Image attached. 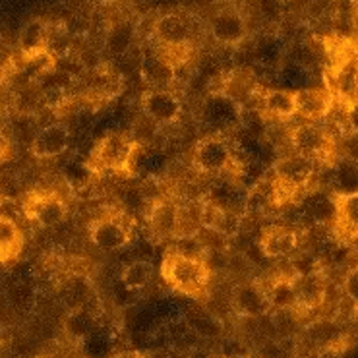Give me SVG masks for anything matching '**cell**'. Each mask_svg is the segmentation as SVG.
Listing matches in <instances>:
<instances>
[{
	"label": "cell",
	"instance_id": "1",
	"mask_svg": "<svg viewBox=\"0 0 358 358\" xmlns=\"http://www.w3.org/2000/svg\"><path fill=\"white\" fill-rule=\"evenodd\" d=\"M161 277L173 291L201 299L209 289L211 267L208 259L194 254H184L178 248H169L161 262Z\"/></svg>",
	"mask_w": 358,
	"mask_h": 358
},
{
	"label": "cell",
	"instance_id": "2",
	"mask_svg": "<svg viewBox=\"0 0 358 358\" xmlns=\"http://www.w3.org/2000/svg\"><path fill=\"white\" fill-rule=\"evenodd\" d=\"M140 143L130 132H108L92 151V167L101 173H128Z\"/></svg>",
	"mask_w": 358,
	"mask_h": 358
},
{
	"label": "cell",
	"instance_id": "3",
	"mask_svg": "<svg viewBox=\"0 0 358 358\" xmlns=\"http://www.w3.org/2000/svg\"><path fill=\"white\" fill-rule=\"evenodd\" d=\"M291 143L296 155L310 159L314 163L325 161L334 153V138L316 122L296 126L291 132Z\"/></svg>",
	"mask_w": 358,
	"mask_h": 358
},
{
	"label": "cell",
	"instance_id": "4",
	"mask_svg": "<svg viewBox=\"0 0 358 358\" xmlns=\"http://www.w3.org/2000/svg\"><path fill=\"white\" fill-rule=\"evenodd\" d=\"M192 165L203 175H221L233 165V150L221 136H208L196 143Z\"/></svg>",
	"mask_w": 358,
	"mask_h": 358
},
{
	"label": "cell",
	"instance_id": "5",
	"mask_svg": "<svg viewBox=\"0 0 358 358\" xmlns=\"http://www.w3.org/2000/svg\"><path fill=\"white\" fill-rule=\"evenodd\" d=\"M143 117L157 126L176 122L182 115V103L171 90H148L142 95Z\"/></svg>",
	"mask_w": 358,
	"mask_h": 358
},
{
	"label": "cell",
	"instance_id": "6",
	"mask_svg": "<svg viewBox=\"0 0 358 358\" xmlns=\"http://www.w3.org/2000/svg\"><path fill=\"white\" fill-rule=\"evenodd\" d=\"M90 238L93 246L99 248L101 252H118L130 244L132 231L118 217H103L92 225Z\"/></svg>",
	"mask_w": 358,
	"mask_h": 358
},
{
	"label": "cell",
	"instance_id": "7",
	"mask_svg": "<svg viewBox=\"0 0 358 358\" xmlns=\"http://www.w3.org/2000/svg\"><path fill=\"white\" fill-rule=\"evenodd\" d=\"M68 148H70V130L62 122L43 126L41 130L35 134L34 142H31L34 157L41 159V161L60 157L66 153Z\"/></svg>",
	"mask_w": 358,
	"mask_h": 358
},
{
	"label": "cell",
	"instance_id": "8",
	"mask_svg": "<svg viewBox=\"0 0 358 358\" xmlns=\"http://www.w3.org/2000/svg\"><path fill=\"white\" fill-rule=\"evenodd\" d=\"M234 312L242 317H262L271 310L267 289L258 283L236 285L231 296Z\"/></svg>",
	"mask_w": 358,
	"mask_h": 358
},
{
	"label": "cell",
	"instance_id": "9",
	"mask_svg": "<svg viewBox=\"0 0 358 358\" xmlns=\"http://www.w3.org/2000/svg\"><path fill=\"white\" fill-rule=\"evenodd\" d=\"M155 37L161 47L167 50H180L190 45L192 27L190 22L180 14H165L155 22Z\"/></svg>",
	"mask_w": 358,
	"mask_h": 358
},
{
	"label": "cell",
	"instance_id": "10",
	"mask_svg": "<svg viewBox=\"0 0 358 358\" xmlns=\"http://www.w3.org/2000/svg\"><path fill=\"white\" fill-rule=\"evenodd\" d=\"M209 29H211V37L219 45H227V47L238 45L246 37V34H248L246 20L242 17L241 12L231 8L217 12L213 20H211Z\"/></svg>",
	"mask_w": 358,
	"mask_h": 358
},
{
	"label": "cell",
	"instance_id": "11",
	"mask_svg": "<svg viewBox=\"0 0 358 358\" xmlns=\"http://www.w3.org/2000/svg\"><path fill=\"white\" fill-rule=\"evenodd\" d=\"M258 244L266 258H285L296 250L299 234L287 225H269L259 234Z\"/></svg>",
	"mask_w": 358,
	"mask_h": 358
},
{
	"label": "cell",
	"instance_id": "12",
	"mask_svg": "<svg viewBox=\"0 0 358 358\" xmlns=\"http://www.w3.org/2000/svg\"><path fill=\"white\" fill-rule=\"evenodd\" d=\"M27 215L29 219H34L39 227H57L66 219V203L60 200L59 196L55 194H37L31 198V201L27 203Z\"/></svg>",
	"mask_w": 358,
	"mask_h": 358
},
{
	"label": "cell",
	"instance_id": "13",
	"mask_svg": "<svg viewBox=\"0 0 358 358\" xmlns=\"http://www.w3.org/2000/svg\"><path fill=\"white\" fill-rule=\"evenodd\" d=\"M294 99H296V115L310 122H316L331 115L335 95L325 90H300L294 92Z\"/></svg>",
	"mask_w": 358,
	"mask_h": 358
},
{
	"label": "cell",
	"instance_id": "14",
	"mask_svg": "<svg viewBox=\"0 0 358 358\" xmlns=\"http://www.w3.org/2000/svg\"><path fill=\"white\" fill-rule=\"evenodd\" d=\"M314 169H316L314 161L300 157V155L294 153L292 157H285L281 161H277V165H275V178L285 182L287 186H291L292 190L299 192L314 176Z\"/></svg>",
	"mask_w": 358,
	"mask_h": 358
},
{
	"label": "cell",
	"instance_id": "15",
	"mask_svg": "<svg viewBox=\"0 0 358 358\" xmlns=\"http://www.w3.org/2000/svg\"><path fill=\"white\" fill-rule=\"evenodd\" d=\"M148 221L151 233L157 238H176L180 227V208L167 200H159L150 209Z\"/></svg>",
	"mask_w": 358,
	"mask_h": 358
},
{
	"label": "cell",
	"instance_id": "16",
	"mask_svg": "<svg viewBox=\"0 0 358 358\" xmlns=\"http://www.w3.org/2000/svg\"><path fill=\"white\" fill-rule=\"evenodd\" d=\"M294 291L299 308L312 310L320 306L325 299V281L320 271L310 275H294Z\"/></svg>",
	"mask_w": 358,
	"mask_h": 358
},
{
	"label": "cell",
	"instance_id": "17",
	"mask_svg": "<svg viewBox=\"0 0 358 358\" xmlns=\"http://www.w3.org/2000/svg\"><path fill=\"white\" fill-rule=\"evenodd\" d=\"M262 110L275 120H289L296 117V99L294 92L287 90H271L262 97Z\"/></svg>",
	"mask_w": 358,
	"mask_h": 358
},
{
	"label": "cell",
	"instance_id": "18",
	"mask_svg": "<svg viewBox=\"0 0 358 358\" xmlns=\"http://www.w3.org/2000/svg\"><path fill=\"white\" fill-rule=\"evenodd\" d=\"M24 246V234L14 219L0 213V264L16 259Z\"/></svg>",
	"mask_w": 358,
	"mask_h": 358
},
{
	"label": "cell",
	"instance_id": "19",
	"mask_svg": "<svg viewBox=\"0 0 358 358\" xmlns=\"http://www.w3.org/2000/svg\"><path fill=\"white\" fill-rule=\"evenodd\" d=\"M143 80L151 85V90H167L169 84H173L176 76V68L165 60L161 55H153L143 62Z\"/></svg>",
	"mask_w": 358,
	"mask_h": 358
},
{
	"label": "cell",
	"instance_id": "20",
	"mask_svg": "<svg viewBox=\"0 0 358 358\" xmlns=\"http://www.w3.org/2000/svg\"><path fill=\"white\" fill-rule=\"evenodd\" d=\"M266 289L271 310H277V312H292V310L299 308L292 277H279V279L271 281V285L266 287Z\"/></svg>",
	"mask_w": 358,
	"mask_h": 358
},
{
	"label": "cell",
	"instance_id": "21",
	"mask_svg": "<svg viewBox=\"0 0 358 358\" xmlns=\"http://www.w3.org/2000/svg\"><path fill=\"white\" fill-rule=\"evenodd\" d=\"M334 194L335 196H350L358 194V161L343 157L334 167Z\"/></svg>",
	"mask_w": 358,
	"mask_h": 358
},
{
	"label": "cell",
	"instance_id": "22",
	"mask_svg": "<svg viewBox=\"0 0 358 358\" xmlns=\"http://www.w3.org/2000/svg\"><path fill=\"white\" fill-rule=\"evenodd\" d=\"M241 105L231 95H215L206 105V120L217 126H229L238 118Z\"/></svg>",
	"mask_w": 358,
	"mask_h": 358
},
{
	"label": "cell",
	"instance_id": "23",
	"mask_svg": "<svg viewBox=\"0 0 358 358\" xmlns=\"http://www.w3.org/2000/svg\"><path fill=\"white\" fill-rule=\"evenodd\" d=\"M153 275H155V267L148 259H134L128 266L122 269V285H124L128 291H140L145 289L148 285L153 281Z\"/></svg>",
	"mask_w": 358,
	"mask_h": 358
},
{
	"label": "cell",
	"instance_id": "24",
	"mask_svg": "<svg viewBox=\"0 0 358 358\" xmlns=\"http://www.w3.org/2000/svg\"><path fill=\"white\" fill-rule=\"evenodd\" d=\"M357 82L358 60L349 59L347 62H343L341 66L337 68V72H335V93H337V97L345 101V103L352 101Z\"/></svg>",
	"mask_w": 358,
	"mask_h": 358
},
{
	"label": "cell",
	"instance_id": "25",
	"mask_svg": "<svg viewBox=\"0 0 358 358\" xmlns=\"http://www.w3.org/2000/svg\"><path fill=\"white\" fill-rule=\"evenodd\" d=\"M335 219L345 231L358 233V194L335 196Z\"/></svg>",
	"mask_w": 358,
	"mask_h": 358
},
{
	"label": "cell",
	"instance_id": "26",
	"mask_svg": "<svg viewBox=\"0 0 358 358\" xmlns=\"http://www.w3.org/2000/svg\"><path fill=\"white\" fill-rule=\"evenodd\" d=\"M45 39H47V27H45L41 20H34L22 29L20 47H22L25 55H35L37 50H41Z\"/></svg>",
	"mask_w": 358,
	"mask_h": 358
},
{
	"label": "cell",
	"instance_id": "27",
	"mask_svg": "<svg viewBox=\"0 0 358 358\" xmlns=\"http://www.w3.org/2000/svg\"><path fill=\"white\" fill-rule=\"evenodd\" d=\"M343 292H345V296L355 306H358V266L349 269L347 275H345V279H343Z\"/></svg>",
	"mask_w": 358,
	"mask_h": 358
},
{
	"label": "cell",
	"instance_id": "28",
	"mask_svg": "<svg viewBox=\"0 0 358 358\" xmlns=\"http://www.w3.org/2000/svg\"><path fill=\"white\" fill-rule=\"evenodd\" d=\"M72 317H74L78 324H74L72 320H68L66 329L70 334L74 335V337H85V335L90 334V327H92L90 317L85 316V314H82V312H76V314H72Z\"/></svg>",
	"mask_w": 358,
	"mask_h": 358
},
{
	"label": "cell",
	"instance_id": "29",
	"mask_svg": "<svg viewBox=\"0 0 358 358\" xmlns=\"http://www.w3.org/2000/svg\"><path fill=\"white\" fill-rule=\"evenodd\" d=\"M345 124L349 128V134H358V103L349 101L345 103Z\"/></svg>",
	"mask_w": 358,
	"mask_h": 358
},
{
	"label": "cell",
	"instance_id": "30",
	"mask_svg": "<svg viewBox=\"0 0 358 358\" xmlns=\"http://www.w3.org/2000/svg\"><path fill=\"white\" fill-rule=\"evenodd\" d=\"M167 358H188V355H182V352H171V355H167Z\"/></svg>",
	"mask_w": 358,
	"mask_h": 358
},
{
	"label": "cell",
	"instance_id": "31",
	"mask_svg": "<svg viewBox=\"0 0 358 358\" xmlns=\"http://www.w3.org/2000/svg\"><path fill=\"white\" fill-rule=\"evenodd\" d=\"M225 358H252V357H248V355H227Z\"/></svg>",
	"mask_w": 358,
	"mask_h": 358
},
{
	"label": "cell",
	"instance_id": "32",
	"mask_svg": "<svg viewBox=\"0 0 358 358\" xmlns=\"http://www.w3.org/2000/svg\"><path fill=\"white\" fill-rule=\"evenodd\" d=\"M95 2H99V4H115L117 0H95Z\"/></svg>",
	"mask_w": 358,
	"mask_h": 358
},
{
	"label": "cell",
	"instance_id": "33",
	"mask_svg": "<svg viewBox=\"0 0 358 358\" xmlns=\"http://www.w3.org/2000/svg\"><path fill=\"white\" fill-rule=\"evenodd\" d=\"M352 101H357V103H358V82H357V87H355V95H352Z\"/></svg>",
	"mask_w": 358,
	"mask_h": 358
},
{
	"label": "cell",
	"instance_id": "34",
	"mask_svg": "<svg viewBox=\"0 0 358 358\" xmlns=\"http://www.w3.org/2000/svg\"><path fill=\"white\" fill-rule=\"evenodd\" d=\"M304 358H320V357H316V355H312V357H304Z\"/></svg>",
	"mask_w": 358,
	"mask_h": 358
},
{
	"label": "cell",
	"instance_id": "35",
	"mask_svg": "<svg viewBox=\"0 0 358 358\" xmlns=\"http://www.w3.org/2000/svg\"><path fill=\"white\" fill-rule=\"evenodd\" d=\"M0 161H2V148H0Z\"/></svg>",
	"mask_w": 358,
	"mask_h": 358
}]
</instances>
